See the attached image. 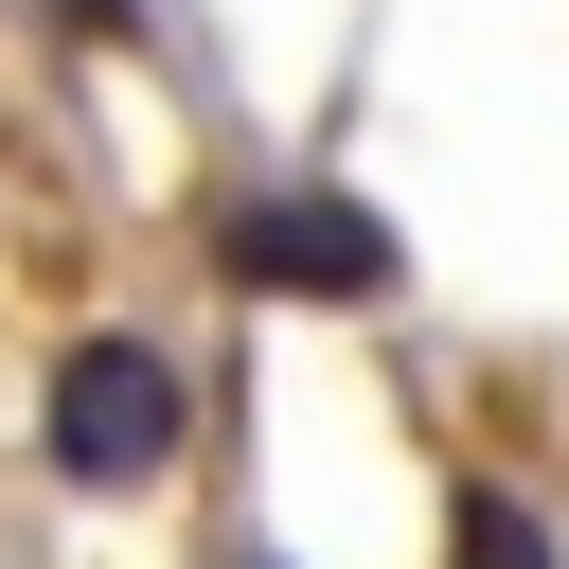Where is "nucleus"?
I'll list each match as a JSON object with an SVG mask.
<instances>
[{
    "mask_svg": "<svg viewBox=\"0 0 569 569\" xmlns=\"http://www.w3.org/2000/svg\"><path fill=\"white\" fill-rule=\"evenodd\" d=\"M445 569H551V516H533L516 480H462V498H445Z\"/></svg>",
    "mask_w": 569,
    "mask_h": 569,
    "instance_id": "7ed1b4c3",
    "label": "nucleus"
},
{
    "mask_svg": "<svg viewBox=\"0 0 569 569\" xmlns=\"http://www.w3.org/2000/svg\"><path fill=\"white\" fill-rule=\"evenodd\" d=\"M53 36H124V0H53Z\"/></svg>",
    "mask_w": 569,
    "mask_h": 569,
    "instance_id": "20e7f679",
    "label": "nucleus"
},
{
    "mask_svg": "<svg viewBox=\"0 0 569 569\" xmlns=\"http://www.w3.org/2000/svg\"><path fill=\"white\" fill-rule=\"evenodd\" d=\"M391 231L356 196H231L213 213V284H267V302H391Z\"/></svg>",
    "mask_w": 569,
    "mask_h": 569,
    "instance_id": "f03ea898",
    "label": "nucleus"
},
{
    "mask_svg": "<svg viewBox=\"0 0 569 569\" xmlns=\"http://www.w3.org/2000/svg\"><path fill=\"white\" fill-rule=\"evenodd\" d=\"M178 427H196V391H178V356L160 338H71L53 356V391H36V445H53V480H89V498H124V480H160L178 462Z\"/></svg>",
    "mask_w": 569,
    "mask_h": 569,
    "instance_id": "f257e3e1",
    "label": "nucleus"
}]
</instances>
